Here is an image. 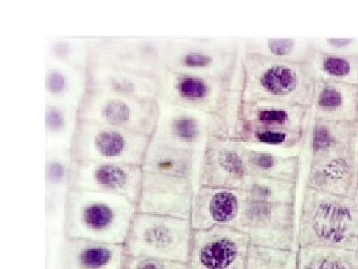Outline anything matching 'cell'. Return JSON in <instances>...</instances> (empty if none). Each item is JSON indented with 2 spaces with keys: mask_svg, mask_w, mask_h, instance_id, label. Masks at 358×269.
I'll return each instance as SVG.
<instances>
[{
  "mask_svg": "<svg viewBox=\"0 0 358 269\" xmlns=\"http://www.w3.org/2000/svg\"><path fill=\"white\" fill-rule=\"evenodd\" d=\"M152 136L100 123L78 120L71 152L75 160L141 166Z\"/></svg>",
  "mask_w": 358,
  "mask_h": 269,
  "instance_id": "ba28073f",
  "label": "cell"
},
{
  "mask_svg": "<svg viewBox=\"0 0 358 269\" xmlns=\"http://www.w3.org/2000/svg\"><path fill=\"white\" fill-rule=\"evenodd\" d=\"M67 193L45 192V216L49 226H64Z\"/></svg>",
  "mask_w": 358,
  "mask_h": 269,
  "instance_id": "d590c367",
  "label": "cell"
},
{
  "mask_svg": "<svg viewBox=\"0 0 358 269\" xmlns=\"http://www.w3.org/2000/svg\"><path fill=\"white\" fill-rule=\"evenodd\" d=\"M157 106V124L150 140L159 145L202 153L209 137H232V127L218 116L160 99Z\"/></svg>",
  "mask_w": 358,
  "mask_h": 269,
  "instance_id": "52a82bcc",
  "label": "cell"
},
{
  "mask_svg": "<svg viewBox=\"0 0 358 269\" xmlns=\"http://www.w3.org/2000/svg\"><path fill=\"white\" fill-rule=\"evenodd\" d=\"M355 212L350 198L305 188L296 228V247L348 249L353 237Z\"/></svg>",
  "mask_w": 358,
  "mask_h": 269,
  "instance_id": "277c9868",
  "label": "cell"
},
{
  "mask_svg": "<svg viewBox=\"0 0 358 269\" xmlns=\"http://www.w3.org/2000/svg\"><path fill=\"white\" fill-rule=\"evenodd\" d=\"M298 183L248 177L242 190L247 200L272 204L296 205Z\"/></svg>",
  "mask_w": 358,
  "mask_h": 269,
  "instance_id": "f546056e",
  "label": "cell"
},
{
  "mask_svg": "<svg viewBox=\"0 0 358 269\" xmlns=\"http://www.w3.org/2000/svg\"><path fill=\"white\" fill-rule=\"evenodd\" d=\"M312 119V109L305 106L265 100L242 101L234 132L244 129L308 131Z\"/></svg>",
  "mask_w": 358,
  "mask_h": 269,
  "instance_id": "ac0fdd59",
  "label": "cell"
},
{
  "mask_svg": "<svg viewBox=\"0 0 358 269\" xmlns=\"http://www.w3.org/2000/svg\"><path fill=\"white\" fill-rule=\"evenodd\" d=\"M126 257L124 244L63 237L59 263L60 269H122Z\"/></svg>",
  "mask_w": 358,
  "mask_h": 269,
  "instance_id": "ffe728a7",
  "label": "cell"
},
{
  "mask_svg": "<svg viewBox=\"0 0 358 269\" xmlns=\"http://www.w3.org/2000/svg\"><path fill=\"white\" fill-rule=\"evenodd\" d=\"M86 79L87 89L117 95L157 100L159 94V77L107 63L90 61Z\"/></svg>",
  "mask_w": 358,
  "mask_h": 269,
  "instance_id": "d6986e66",
  "label": "cell"
},
{
  "mask_svg": "<svg viewBox=\"0 0 358 269\" xmlns=\"http://www.w3.org/2000/svg\"><path fill=\"white\" fill-rule=\"evenodd\" d=\"M350 200H352L353 209H355V212H358V186L357 188H355V193H353Z\"/></svg>",
  "mask_w": 358,
  "mask_h": 269,
  "instance_id": "ab89813d",
  "label": "cell"
},
{
  "mask_svg": "<svg viewBox=\"0 0 358 269\" xmlns=\"http://www.w3.org/2000/svg\"><path fill=\"white\" fill-rule=\"evenodd\" d=\"M192 237L189 219L138 212L124 247L127 256L188 263Z\"/></svg>",
  "mask_w": 358,
  "mask_h": 269,
  "instance_id": "5b68a950",
  "label": "cell"
},
{
  "mask_svg": "<svg viewBox=\"0 0 358 269\" xmlns=\"http://www.w3.org/2000/svg\"><path fill=\"white\" fill-rule=\"evenodd\" d=\"M308 64L315 81L358 85V57L315 51Z\"/></svg>",
  "mask_w": 358,
  "mask_h": 269,
  "instance_id": "f1b7e54d",
  "label": "cell"
},
{
  "mask_svg": "<svg viewBox=\"0 0 358 269\" xmlns=\"http://www.w3.org/2000/svg\"><path fill=\"white\" fill-rule=\"evenodd\" d=\"M87 90L86 70L46 60L45 100L79 108Z\"/></svg>",
  "mask_w": 358,
  "mask_h": 269,
  "instance_id": "cb8c5ba5",
  "label": "cell"
},
{
  "mask_svg": "<svg viewBox=\"0 0 358 269\" xmlns=\"http://www.w3.org/2000/svg\"><path fill=\"white\" fill-rule=\"evenodd\" d=\"M246 193L238 188L199 186L193 195L190 221L193 230L214 228L239 230Z\"/></svg>",
  "mask_w": 358,
  "mask_h": 269,
  "instance_id": "e0dca14e",
  "label": "cell"
},
{
  "mask_svg": "<svg viewBox=\"0 0 358 269\" xmlns=\"http://www.w3.org/2000/svg\"><path fill=\"white\" fill-rule=\"evenodd\" d=\"M348 249L352 251L353 263H355V268L358 269V237H352L348 244Z\"/></svg>",
  "mask_w": 358,
  "mask_h": 269,
  "instance_id": "74e56055",
  "label": "cell"
},
{
  "mask_svg": "<svg viewBox=\"0 0 358 269\" xmlns=\"http://www.w3.org/2000/svg\"><path fill=\"white\" fill-rule=\"evenodd\" d=\"M312 45L320 53L358 57V39H315Z\"/></svg>",
  "mask_w": 358,
  "mask_h": 269,
  "instance_id": "e575fe53",
  "label": "cell"
},
{
  "mask_svg": "<svg viewBox=\"0 0 358 269\" xmlns=\"http://www.w3.org/2000/svg\"><path fill=\"white\" fill-rule=\"evenodd\" d=\"M251 242L244 231L231 228L193 230L189 269H246Z\"/></svg>",
  "mask_w": 358,
  "mask_h": 269,
  "instance_id": "7c38bea8",
  "label": "cell"
},
{
  "mask_svg": "<svg viewBox=\"0 0 358 269\" xmlns=\"http://www.w3.org/2000/svg\"><path fill=\"white\" fill-rule=\"evenodd\" d=\"M157 100L133 98L87 89L79 106V119L152 136L157 124Z\"/></svg>",
  "mask_w": 358,
  "mask_h": 269,
  "instance_id": "9c48e42d",
  "label": "cell"
},
{
  "mask_svg": "<svg viewBox=\"0 0 358 269\" xmlns=\"http://www.w3.org/2000/svg\"><path fill=\"white\" fill-rule=\"evenodd\" d=\"M242 52L289 62L308 63L313 52L308 39H241Z\"/></svg>",
  "mask_w": 358,
  "mask_h": 269,
  "instance_id": "484cf974",
  "label": "cell"
},
{
  "mask_svg": "<svg viewBox=\"0 0 358 269\" xmlns=\"http://www.w3.org/2000/svg\"><path fill=\"white\" fill-rule=\"evenodd\" d=\"M308 131L244 129L237 130L232 137L247 145L275 151L284 155L296 156L300 155L301 151L308 143Z\"/></svg>",
  "mask_w": 358,
  "mask_h": 269,
  "instance_id": "d4e9b609",
  "label": "cell"
},
{
  "mask_svg": "<svg viewBox=\"0 0 358 269\" xmlns=\"http://www.w3.org/2000/svg\"><path fill=\"white\" fill-rule=\"evenodd\" d=\"M357 132V122H336L313 118L308 139L310 152L355 147Z\"/></svg>",
  "mask_w": 358,
  "mask_h": 269,
  "instance_id": "83f0119b",
  "label": "cell"
},
{
  "mask_svg": "<svg viewBox=\"0 0 358 269\" xmlns=\"http://www.w3.org/2000/svg\"><path fill=\"white\" fill-rule=\"evenodd\" d=\"M241 148V142L233 137H209L202 154L199 186L242 190L248 174Z\"/></svg>",
  "mask_w": 358,
  "mask_h": 269,
  "instance_id": "9a60e30c",
  "label": "cell"
},
{
  "mask_svg": "<svg viewBox=\"0 0 358 269\" xmlns=\"http://www.w3.org/2000/svg\"><path fill=\"white\" fill-rule=\"evenodd\" d=\"M75 159L71 149L46 150L45 192L68 193L71 190Z\"/></svg>",
  "mask_w": 358,
  "mask_h": 269,
  "instance_id": "1f68e13d",
  "label": "cell"
},
{
  "mask_svg": "<svg viewBox=\"0 0 358 269\" xmlns=\"http://www.w3.org/2000/svg\"><path fill=\"white\" fill-rule=\"evenodd\" d=\"M352 231L353 237H358V212L353 214Z\"/></svg>",
  "mask_w": 358,
  "mask_h": 269,
  "instance_id": "f35d334b",
  "label": "cell"
},
{
  "mask_svg": "<svg viewBox=\"0 0 358 269\" xmlns=\"http://www.w3.org/2000/svg\"><path fill=\"white\" fill-rule=\"evenodd\" d=\"M305 188L352 198L358 186L355 146L310 152Z\"/></svg>",
  "mask_w": 358,
  "mask_h": 269,
  "instance_id": "5bb4252c",
  "label": "cell"
},
{
  "mask_svg": "<svg viewBox=\"0 0 358 269\" xmlns=\"http://www.w3.org/2000/svg\"><path fill=\"white\" fill-rule=\"evenodd\" d=\"M157 99L218 116L234 132L242 102V69L228 78L194 76L166 69L159 76Z\"/></svg>",
  "mask_w": 358,
  "mask_h": 269,
  "instance_id": "3957f363",
  "label": "cell"
},
{
  "mask_svg": "<svg viewBox=\"0 0 358 269\" xmlns=\"http://www.w3.org/2000/svg\"><path fill=\"white\" fill-rule=\"evenodd\" d=\"M90 61L159 77L166 70L169 39L88 37Z\"/></svg>",
  "mask_w": 358,
  "mask_h": 269,
  "instance_id": "30bf717a",
  "label": "cell"
},
{
  "mask_svg": "<svg viewBox=\"0 0 358 269\" xmlns=\"http://www.w3.org/2000/svg\"><path fill=\"white\" fill-rule=\"evenodd\" d=\"M355 150H357V152H358V121H357V139H355Z\"/></svg>",
  "mask_w": 358,
  "mask_h": 269,
  "instance_id": "60d3db41",
  "label": "cell"
},
{
  "mask_svg": "<svg viewBox=\"0 0 358 269\" xmlns=\"http://www.w3.org/2000/svg\"><path fill=\"white\" fill-rule=\"evenodd\" d=\"M242 156L248 177L299 183L300 155L289 156L242 143Z\"/></svg>",
  "mask_w": 358,
  "mask_h": 269,
  "instance_id": "603a6c76",
  "label": "cell"
},
{
  "mask_svg": "<svg viewBox=\"0 0 358 269\" xmlns=\"http://www.w3.org/2000/svg\"><path fill=\"white\" fill-rule=\"evenodd\" d=\"M310 109L313 119L357 122L358 85L315 81Z\"/></svg>",
  "mask_w": 358,
  "mask_h": 269,
  "instance_id": "44dd1931",
  "label": "cell"
},
{
  "mask_svg": "<svg viewBox=\"0 0 358 269\" xmlns=\"http://www.w3.org/2000/svg\"><path fill=\"white\" fill-rule=\"evenodd\" d=\"M242 101H273L312 108L315 80L308 63L242 52Z\"/></svg>",
  "mask_w": 358,
  "mask_h": 269,
  "instance_id": "7a4b0ae2",
  "label": "cell"
},
{
  "mask_svg": "<svg viewBox=\"0 0 358 269\" xmlns=\"http://www.w3.org/2000/svg\"><path fill=\"white\" fill-rule=\"evenodd\" d=\"M122 269H189L187 263L145 256H127Z\"/></svg>",
  "mask_w": 358,
  "mask_h": 269,
  "instance_id": "8d00e7d4",
  "label": "cell"
},
{
  "mask_svg": "<svg viewBox=\"0 0 358 269\" xmlns=\"http://www.w3.org/2000/svg\"><path fill=\"white\" fill-rule=\"evenodd\" d=\"M298 249L296 269H357L350 250L333 247H305Z\"/></svg>",
  "mask_w": 358,
  "mask_h": 269,
  "instance_id": "4dcf8cb0",
  "label": "cell"
},
{
  "mask_svg": "<svg viewBox=\"0 0 358 269\" xmlns=\"http://www.w3.org/2000/svg\"><path fill=\"white\" fill-rule=\"evenodd\" d=\"M202 154L203 152H192L159 145L150 140L141 169L143 173L190 179L199 186Z\"/></svg>",
  "mask_w": 358,
  "mask_h": 269,
  "instance_id": "7402d4cb",
  "label": "cell"
},
{
  "mask_svg": "<svg viewBox=\"0 0 358 269\" xmlns=\"http://www.w3.org/2000/svg\"><path fill=\"white\" fill-rule=\"evenodd\" d=\"M79 120V108L45 103V144L46 150L71 149Z\"/></svg>",
  "mask_w": 358,
  "mask_h": 269,
  "instance_id": "4316f807",
  "label": "cell"
},
{
  "mask_svg": "<svg viewBox=\"0 0 358 269\" xmlns=\"http://www.w3.org/2000/svg\"><path fill=\"white\" fill-rule=\"evenodd\" d=\"M241 39H169L166 69L194 76L232 77L241 70Z\"/></svg>",
  "mask_w": 358,
  "mask_h": 269,
  "instance_id": "8992f818",
  "label": "cell"
},
{
  "mask_svg": "<svg viewBox=\"0 0 358 269\" xmlns=\"http://www.w3.org/2000/svg\"><path fill=\"white\" fill-rule=\"evenodd\" d=\"M357 177H358V152H357Z\"/></svg>",
  "mask_w": 358,
  "mask_h": 269,
  "instance_id": "b9f144b4",
  "label": "cell"
},
{
  "mask_svg": "<svg viewBox=\"0 0 358 269\" xmlns=\"http://www.w3.org/2000/svg\"><path fill=\"white\" fill-rule=\"evenodd\" d=\"M298 249L251 244L246 269H296Z\"/></svg>",
  "mask_w": 358,
  "mask_h": 269,
  "instance_id": "836d02e7",
  "label": "cell"
},
{
  "mask_svg": "<svg viewBox=\"0 0 358 269\" xmlns=\"http://www.w3.org/2000/svg\"><path fill=\"white\" fill-rule=\"evenodd\" d=\"M296 205L272 204L246 200L239 230L253 245L296 249Z\"/></svg>",
  "mask_w": 358,
  "mask_h": 269,
  "instance_id": "8fae6325",
  "label": "cell"
},
{
  "mask_svg": "<svg viewBox=\"0 0 358 269\" xmlns=\"http://www.w3.org/2000/svg\"><path fill=\"white\" fill-rule=\"evenodd\" d=\"M196 188L190 179L143 173L138 212L189 219Z\"/></svg>",
  "mask_w": 358,
  "mask_h": 269,
  "instance_id": "2e32d148",
  "label": "cell"
},
{
  "mask_svg": "<svg viewBox=\"0 0 358 269\" xmlns=\"http://www.w3.org/2000/svg\"><path fill=\"white\" fill-rule=\"evenodd\" d=\"M138 205L121 195L71 188L63 237L124 244Z\"/></svg>",
  "mask_w": 358,
  "mask_h": 269,
  "instance_id": "6da1fadb",
  "label": "cell"
},
{
  "mask_svg": "<svg viewBox=\"0 0 358 269\" xmlns=\"http://www.w3.org/2000/svg\"><path fill=\"white\" fill-rule=\"evenodd\" d=\"M46 50L49 60L80 70H86L88 67V39H51L47 42Z\"/></svg>",
  "mask_w": 358,
  "mask_h": 269,
  "instance_id": "d6a6232c",
  "label": "cell"
},
{
  "mask_svg": "<svg viewBox=\"0 0 358 269\" xmlns=\"http://www.w3.org/2000/svg\"><path fill=\"white\" fill-rule=\"evenodd\" d=\"M143 174L138 165L75 160L71 188L115 193L138 202Z\"/></svg>",
  "mask_w": 358,
  "mask_h": 269,
  "instance_id": "4fadbf2b",
  "label": "cell"
}]
</instances>
